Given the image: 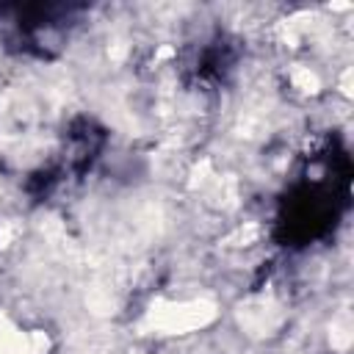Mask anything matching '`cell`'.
Wrapping results in <instances>:
<instances>
[{"mask_svg": "<svg viewBox=\"0 0 354 354\" xmlns=\"http://www.w3.org/2000/svg\"><path fill=\"white\" fill-rule=\"evenodd\" d=\"M0 354H30V340L0 318Z\"/></svg>", "mask_w": 354, "mask_h": 354, "instance_id": "obj_1", "label": "cell"}]
</instances>
